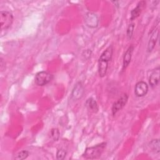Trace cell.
<instances>
[{"label": "cell", "instance_id": "obj_1", "mask_svg": "<svg viewBox=\"0 0 160 160\" xmlns=\"http://www.w3.org/2000/svg\"><path fill=\"white\" fill-rule=\"evenodd\" d=\"M112 46H109L100 56L98 62V72L99 76L101 78L104 77L106 74L108 68V64L112 58Z\"/></svg>", "mask_w": 160, "mask_h": 160}, {"label": "cell", "instance_id": "obj_18", "mask_svg": "<svg viewBox=\"0 0 160 160\" xmlns=\"http://www.w3.org/2000/svg\"><path fill=\"white\" fill-rule=\"evenodd\" d=\"M66 156V151L63 149H59L56 153V159L58 160H62L65 158Z\"/></svg>", "mask_w": 160, "mask_h": 160}, {"label": "cell", "instance_id": "obj_15", "mask_svg": "<svg viewBox=\"0 0 160 160\" xmlns=\"http://www.w3.org/2000/svg\"><path fill=\"white\" fill-rule=\"evenodd\" d=\"M50 135L53 141H57L59 140L60 136L59 131L57 128H52L50 131Z\"/></svg>", "mask_w": 160, "mask_h": 160}, {"label": "cell", "instance_id": "obj_10", "mask_svg": "<svg viewBox=\"0 0 160 160\" xmlns=\"http://www.w3.org/2000/svg\"><path fill=\"white\" fill-rule=\"evenodd\" d=\"M145 6H146V1H139L138 3L136 8H134L131 11V18H130L131 20H133L136 18H138L142 11L143 9L145 8Z\"/></svg>", "mask_w": 160, "mask_h": 160}, {"label": "cell", "instance_id": "obj_17", "mask_svg": "<svg viewBox=\"0 0 160 160\" xmlns=\"http://www.w3.org/2000/svg\"><path fill=\"white\" fill-rule=\"evenodd\" d=\"M134 23H131L130 24L128 28H127V31H126V36L128 39H131L132 34H133V32H134Z\"/></svg>", "mask_w": 160, "mask_h": 160}, {"label": "cell", "instance_id": "obj_16", "mask_svg": "<svg viewBox=\"0 0 160 160\" xmlns=\"http://www.w3.org/2000/svg\"><path fill=\"white\" fill-rule=\"evenodd\" d=\"M29 152L28 151L23 150V151H21V152H19V153H18L17 155L16 156V157L14 158V159H17V160L25 159L29 156Z\"/></svg>", "mask_w": 160, "mask_h": 160}, {"label": "cell", "instance_id": "obj_11", "mask_svg": "<svg viewBox=\"0 0 160 160\" xmlns=\"http://www.w3.org/2000/svg\"><path fill=\"white\" fill-rule=\"evenodd\" d=\"M159 74H160V69L158 67L156 68L150 75L149 82L152 88H154L158 84L159 82Z\"/></svg>", "mask_w": 160, "mask_h": 160}, {"label": "cell", "instance_id": "obj_8", "mask_svg": "<svg viewBox=\"0 0 160 160\" xmlns=\"http://www.w3.org/2000/svg\"><path fill=\"white\" fill-rule=\"evenodd\" d=\"M84 21L88 27L94 28L98 26L99 20L96 14L93 12H88L86 15Z\"/></svg>", "mask_w": 160, "mask_h": 160}, {"label": "cell", "instance_id": "obj_12", "mask_svg": "<svg viewBox=\"0 0 160 160\" xmlns=\"http://www.w3.org/2000/svg\"><path fill=\"white\" fill-rule=\"evenodd\" d=\"M133 50H134V46L132 45H131L125 52L123 56V63H122L123 69H126L129 64L131 60Z\"/></svg>", "mask_w": 160, "mask_h": 160}, {"label": "cell", "instance_id": "obj_7", "mask_svg": "<svg viewBox=\"0 0 160 160\" xmlns=\"http://www.w3.org/2000/svg\"><path fill=\"white\" fill-rule=\"evenodd\" d=\"M148 91V86L144 81H139L136 83L134 88V94L137 97L144 96Z\"/></svg>", "mask_w": 160, "mask_h": 160}, {"label": "cell", "instance_id": "obj_3", "mask_svg": "<svg viewBox=\"0 0 160 160\" xmlns=\"http://www.w3.org/2000/svg\"><path fill=\"white\" fill-rule=\"evenodd\" d=\"M13 21L12 14L6 11H1L0 12V24L1 31L7 30L9 29Z\"/></svg>", "mask_w": 160, "mask_h": 160}, {"label": "cell", "instance_id": "obj_5", "mask_svg": "<svg viewBox=\"0 0 160 160\" xmlns=\"http://www.w3.org/2000/svg\"><path fill=\"white\" fill-rule=\"evenodd\" d=\"M128 96L126 94H124L113 103L111 109L112 115H115L119 111H120L124 107L128 101Z\"/></svg>", "mask_w": 160, "mask_h": 160}, {"label": "cell", "instance_id": "obj_4", "mask_svg": "<svg viewBox=\"0 0 160 160\" xmlns=\"http://www.w3.org/2000/svg\"><path fill=\"white\" fill-rule=\"evenodd\" d=\"M53 78L52 74L47 71H40L38 72L34 78L35 84L39 86H43L48 84Z\"/></svg>", "mask_w": 160, "mask_h": 160}, {"label": "cell", "instance_id": "obj_6", "mask_svg": "<svg viewBox=\"0 0 160 160\" xmlns=\"http://www.w3.org/2000/svg\"><path fill=\"white\" fill-rule=\"evenodd\" d=\"M84 89L82 84L81 82H78L76 84V85L74 86L72 91L71 98L74 101H78L82 97L84 94Z\"/></svg>", "mask_w": 160, "mask_h": 160}, {"label": "cell", "instance_id": "obj_13", "mask_svg": "<svg viewBox=\"0 0 160 160\" xmlns=\"http://www.w3.org/2000/svg\"><path fill=\"white\" fill-rule=\"evenodd\" d=\"M86 106L88 109L92 112H97L98 111L99 108L96 101L92 98H89L86 102Z\"/></svg>", "mask_w": 160, "mask_h": 160}, {"label": "cell", "instance_id": "obj_9", "mask_svg": "<svg viewBox=\"0 0 160 160\" xmlns=\"http://www.w3.org/2000/svg\"><path fill=\"white\" fill-rule=\"evenodd\" d=\"M158 37H159V29L156 28L153 31L149 39V41L148 43V48H147L148 52H150L154 49L156 46V42L158 39Z\"/></svg>", "mask_w": 160, "mask_h": 160}, {"label": "cell", "instance_id": "obj_2", "mask_svg": "<svg viewBox=\"0 0 160 160\" xmlns=\"http://www.w3.org/2000/svg\"><path fill=\"white\" fill-rule=\"evenodd\" d=\"M106 146V142H102L92 147L87 148L83 154V156L86 159H96L101 156Z\"/></svg>", "mask_w": 160, "mask_h": 160}, {"label": "cell", "instance_id": "obj_14", "mask_svg": "<svg viewBox=\"0 0 160 160\" xmlns=\"http://www.w3.org/2000/svg\"><path fill=\"white\" fill-rule=\"evenodd\" d=\"M159 139H155L152 140L149 144V146L151 149L152 151H154L156 154H159L160 152V148H159Z\"/></svg>", "mask_w": 160, "mask_h": 160}]
</instances>
